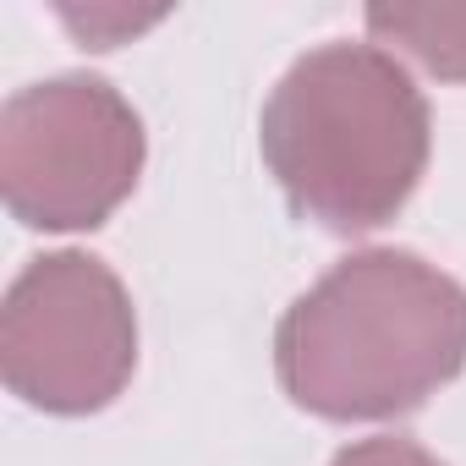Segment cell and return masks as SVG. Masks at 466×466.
<instances>
[{"mask_svg":"<svg viewBox=\"0 0 466 466\" xmlns=\"http://www.w3.org/2000/svg\"><path fill=\"white\" fill-rule=\"evenodd\" d=\"M461 368L466 286L400 248L340 258L275 329L280 390L324 422L406 417Z\"/></svg>","mask_w":466,"mask_h":466,"instance_id":"cell-1","label":"cell"},{"mask_svg":"<svg viewBox=\"0 0 466 466\" xmlns=\"http://www.w3.org/2000/svg\"><path fill=\"white\" fill-rule=\"evenodd\" d=\"M258 148L302 219L362 237L406 208L428 170V99L373 39H329L275 83Z\"/></svg>","mask_w":466,"mask_h":466,"instance_id":"cell-2","label":"cell"},{"mask_svg":"<svg viewBox=\"0 0 466 466\" xmlns=\"http://www.w3.org/2000/svg\"><path fill=\"white\" fill-rule=\"evenodd\" d=\"M137 110L88 72L28 83L0 110V192L28 230H94L143 176Z\"/></svg>","mask_w":466,"mask_h":466,"instance_id":"cell-3","label":"cell"},{"mask_svg":"<svg viewBox=\"0 0 466 466\" xmlns=\"http://www.w3.org/2000/svg\"><path fill=\"white\" fill-rule=\"evenodd\" d=\"M137 368V313L121 275L94 253L28 258L0 308L6 390L50 417L105 411Z\"/></svg>","mask_w":466,"mask_h":466,"instance_id":"cell-4","label":"cell"},{"mask_svg":"<svg viewBox=\"0 0 466 466\" xmlns=\"http://www.w3.org/2000/svg\"><path fill=\"white\" fill-rule=\"evenodd\" d=\"M368 39L400 66L466 83V6H368Z\"/></svg>","mask_w":466,"mask_h":466,"instance_id":"cell-5","label":"cell"},{"mask_svg":"<svg viewBox=\"0 0 466 466\" xmlns=\"http://www.w3.org/2000/svg\"><path fill=\"white\" fill-rule=\"evenodd\" d=\"M56 17L77 45L116 50V45H132L137 34L159 28L170 12L165 6H127V0H88V6H56Z\"/></svg>","mask_w":466,"mask_h":466,"instance_id":"cell-6","label":"cell"},{"mask_svg":"<svg viewBox=\"0 0 466 466\" xmlns=\"http://www.w3.org/2000/svg\"><path fill=\"white\" fill-rule=\"evenodd\" d=\"M329 466H444V461L428 455V450L411 444V439L384 433V439H357V444H346Z\"/></svg>","mask_w":466,"mask_h":466,"instance_id":"cell-7","label":"cell"}]
</instances>
